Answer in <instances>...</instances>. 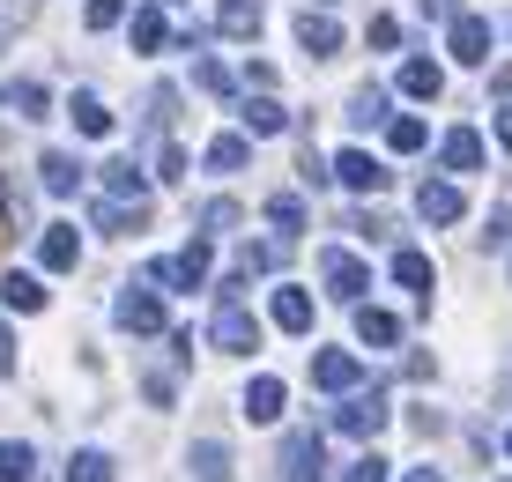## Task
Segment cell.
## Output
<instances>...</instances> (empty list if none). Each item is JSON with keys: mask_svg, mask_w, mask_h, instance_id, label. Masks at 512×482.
<instances>
[{"mask_svg": "<svg viewBox=\"0 0 512 482\" xmlns=\"http://www.w3.org/2000/svg\"><path fill=\"white\" fill-rule=\"evenodd\" d=\"M320 275H327V297H334V305H357V297L372 290V267H364L357 253H320Z\"/></svg>", "mask_w": 512, "mask_h": 482, "instance_id": "1", "label": "cell"}, {"mask_svg": "<svg viewBox=\"0 0 512 482\" xmlns=\"http://www.w3.org/2000/svg\"><path fill=\"white\" fill-rule=\"evenodd\" d=\"M104 193L112 201H141V164H104Z\"/></svg>", "mask_w": 512, "mask_h": 482, "instance_id": "33", "label": "cell"}, {"mask_svg": "<svg viewBox=\"0 0 512 482\" xmlns=\"http://www.w3.org/2000/svg\"><path fill=\"white\" fill-rule=\"evenodd\" d=\"M282 408H290V386L282 379H253L245 386V416L253 423H282Z\"/></svg>", "mask_w": 512, "mask_h": 482, "instance_id": "16", "label": "cell"}, {"mask_svg": "<svg viewBox=\"0 0 512 482\" xmlns=\"http://www.w3.org/2000/svg\"><path fill=\"white\" fill-rule=\"evenodd\" d=\"M401 482H446V475H438V468H409V475H401Z\"/></svg>", "mask_w": 512, "mask_h": 482, "instance_id": "48", "label": "cell"}, {"mask_svg": "<svg viewBox=\"0 0 512 482\" xmlns=\"http://www.w3.org/2000/svg\"><path fill=\"white\" fill-rule=\"evenodd\" d=\"M357 334H364L372 349H394V342H401V319L379 312V305H364V312H357Z\"/></svg>", "mask_w": 512, "mask_h": 482, "instance_id": "24", "label": "cell"}, {"mask_svg": "<svg viewBox=\"0 0 512 482\" xmlns=\"http://www.w3.org/2000/svg\"><path fill=\"white\" fill-rule=\"evenodd\" d=\"M268 319H275L282 334H305V327H312V297H305V290H290V282H282V290L268 297Z\"/></svg>", "mask_w": 512, "mask_h": 482, "instance_id": "15", "label": "cell"}, {"mask_svg": "<svg viewBox=\"0 0 512 482\" xmlns=\"http://www.w3.org/2000/svg\"><path fill=\"white\" fill-rule=\"evenodd\" d=\"M334 431L342 438H379L386 431V394L372 386V394H349L342 408H334Z\"/></svg>", "mask_w": 512, "mask_h": 482, "instance_id": "2", "label": "cell"}, {"mask_svg": "<svg viewBox=\"0 0 512 482\" xmlns=\"http://www.w3.org/2000/svg\"><path fill=\"white\" fill-rule=\"evenodd\" d=\"M386 141H394V156H416L423 141H431V127H423V119H409V112H401V119H386Z\"/></svg>", "mask_w": 512, "mask_h": 482, "instance_id": "32", "label": "cell"}, {"mask_svg": "<svg viewBox=\"0 0 512 482\" xmlns=\"http://www.w3.org/2000/svg\"><path fill=\"white\" fill-rule=\"evenodd\" d=\"M453 60H461V67L490 60V23H483V15H453Z\"/></svg>", "mask_w": 512, "mask_h": 482, "instance_id": "12", "label": "cell"}, {"mask_svg": "<svg viewBox=\"0 0 512 482\" xmlns=\"http://www.w3.org/2000/svg\"><path fill=\"white\" fill-rule=\"evenodd\" d=\"M483 245H512V201L490 208V230H483Z\"/></svg>", "mask_w": 512, "mask_h": 482, "instance_id": "44", "label": "cell"}, {"mask_svg": "<svg viewBox=\"0 0 512 482\" xmlns=\"http://www.w3.org/2000/svg\"><path fill=\"white\" fill-rule=\"evenodd\" d=\"M149 275H156V282H164V290H201V282H208V238H193V245H186V253H171V260H156V267H149Z\"/></svg>", "mask_w": 512, "mask_h": 482, "instance_id": "3", "label": "cell"}, {"mask_svg": "<svg viewBox=\"0 0 512 482\" xmlns=\"http://www.w3.org/2000/svg\"><path fill=\"white\" fill-rule=\"evenodd\" d=\"M97 230H104V238H134V230H149V201H97Z\"/></svg>", "mask_w": 512, "mask_h": 482, "instance_id": "13", "label": "cell"}, {"mask_svg": "<svg viewBox=\"0 0 512 482\" xmlns=\"http://www.w3.org/2000/svg\"><path fill=\"white\" fill-rule=\"evenodd\" d=\"M149 127H156V134L179 127V89H171V82H164V89H149Z\"/></svg>", "mask_w": 512, "mask_h": 482, "instance_id": "34", "label": "cell"}, {"mask_svg": "<svg viewBox=\"0 0 512 482\" xmlns=\"http://www.w3.org/2000/svg\"><path fill=\"white\" fill-rule=\"evenodd\" d=\"M208 334H216L223 356H253V349H260V327L245 319V305H231V297L216 305V327H208Z\"/></svg>", "mask_w": 512, "mask_h": 482, "instance_id": "4", "label": "cell"}, {"mask_svg": "<svg viewBox=\"0 0 512 482\" xmlns=\"http://www.w3.org/2000/svg\"><path fill=\"white\" fill-rule=\"evenodd\" d=\"M438 89H446V75H438V60H401V97L431 104Z\"/></svg>", "mask_w": 512, "mask_h": 482, "instance_id": "17", "label": "cell"}, {"mask_svg": "<svg viewBox=\"0 0 512 482\" xmlns=\"http://www.w3.org/2000/svg\"><path fill=\"white\" fill-rule=\"evenodd\" d=\"M349 482H386V460H372V453L349 460Z\"/></svg>", "mask_w": 512, "mask_h": 482, "instance_id": "45", "label": "cell"}, {"mask_svg": "<svg viewBox=\"0 0 512 482\" xmlns=\"http://www.w3.org/2000/svg\"><path fill=\"white\" fill-rule=\"evenodd\" d=\"M193 89H208V97H231V67H223V60H193Z\"/></svg>", "mask_w": 512, "mask_h": 482, "instance_id": "35", "label": "cell"}, {"mask_svg": "<svg viewBox=\"0 0 512 482\" xmlns=\"http://www.w3.org/2000/svg\"><path fill=\"white\" fill-rule=\"evenodd\" d=\"M82 23H90V30H119V23H127V0H90Z\"/></svg>", "mask_w": 512, "mask_h": 482, "instance_id": "38", "label": "cell"}, {"mask_svg": "<svg viewBox=\"0 0 512 482\" xmlns=\"http://www.w3.org/2000/svg\"><path fill=\"white\" fill-rule=\"evenodd\" d=\"M245 127H253V134H282V127H290V112H282V104L268 97V89H260V97L245 104Z\"/></svg>", "mask_w": 512, "mask_h": 482, "instance_id": "29", "label": "cell"}, {"mask_svg": "<svg viewBox=\"0 0 512 482\" xmlns=\"http://www.w3.org/2000/svg\"><path fill=\"white\" fill-rule=\"evenodd\" d=\"M275 468H282V482H320V431H290Z\"/></svg>", "mask_w": 512, "mask_h": 482, "instance_id": "7", "label": "cell"}, {"mask_svg": "<svg viewBox=\"0 0 512 482\" xmlns=\"http://www.w3.org/2000/svg\"><path fill=\"white\" fill-rule=\"evenodd\" d=\"M238 216H245V208L231 201V193H216V201L201 208V230H238Z\"/></svg>", "mask_w": 512, "mask_h": 482, "instance_id": "36", "label": "cell"}, {"mask_svg": "<svg viewBox=\"0 0 512 482\" xmlns=\"http://www.w3.org/2000/svg\"><path fill=\"white\" fill-rule=\"evenodd\" d=\"M268 223L282 230V238H305V223H312L305 193H275V201H268Z\"/></svg>", "mask_w": 512, "mask_h": 482, "instance_id": "18", "label": "cell"}, {"mask_svg": "<svg viewBox=\"0 0 512 482\" xmlns=\"http://www.w3.org/2000/svg\"><path fill=\"white\" fill-rule=\"evenodd\" d=\"M15 371V334H8V319H0V379Z\"/></svg>", "mask_w": 512, "mask_h": 482, "instance_id": "46", "label": "cell"}, {"mask_svg": "<svg viewBox=\"0 0 512 482\" xmlns=\"http://www.w3.org/2000/svg\"><path fill=\"white\" fill-rule=\"evenodd\" d=\"M164 8H179V0H164Z\"/></svg>", "mask_w": 512, "mask_h": 482, "instance_id": "49", "label": "cell"}, {"mask_svg": "<svg viewBox=\"0 0 512 482\" xmlns=\"http://www.w3.org/2000/svg\"><path fill=\"white\" fill-rule=\"evenodd\" d=\"M119 327H127V334H164V297L141 290V282L119 290Z\"/></svg>", "mask_w": 512, "mask_h": 482, "instance_id": "8", "label": "cell"}, {"mask_svg": "<svg viewBox=\"0 0 512 482\" xmlns=\"http://www.w3.org/2000/svg\"><path fill=\"white\" fill-rule=\"evenodd\" d=\"M30 468H38V453L23 438H0V482H30Z\"/></svg>", "mask_w": 512, "mask_h": 482, "instance_id": "30", "label": "cell"}, {"mask_svg": "<svg viewBox=\"0 0 512 482\" xmlns=\"http://www.w3.org/2000/svg\"><path fill=\"white\" fill-rule=\"evenodd\" d=\"M364 38H372L379 52H394V45H409V30H401L394 15H372V30H364Z\"/></svg>", "mask_w": 512, "mask_h": 482, "instance_id": "40", "label": "cell"}, {"mask_svg": "<svg viewBox=\"0 0 512 482\" xmlns=\"http://www.w3.org/2000/svg\"><path fill=\"white\" fill-rule=\"evenodd\" d=\"M245 156H253L245 134H216V141H208V171H245Z\"/></svg>", "mask_w": 512, "mask_h": 482, "instance_id": "27", "label": "cell"}, {"mask_svg": "<svg viewBox=\"0 0 512 482\" xmlns=\"http://www.w3.org/2000/svg\"><path fill=\"white\" fill-rule=\"evenodd\" d=\"M0 297H8L15 312H45V282L38 275H0Z\"/></svg>", "mask_w": 512, "mask_h": 482, "instance_id": "25", "label": "cell"}, {"mask_svg": "<svg viewBox=\"0 0 512 482\" xmlns=\"http://www.w3.org/2000/svg\"><path fill=\"white\" fill-rule=\"evenodd\" d=\"M297 45L327 60V52H342V23H327V15H297Z\"/></svg>", "mask_w": 512, "mask_h": 482, "instance_id": "19", "label": "cell"}, {"mask_svg": "<svg viewBox=\"0 0 512 482\" xmlns=\"http://www.w3.org/2000/svg\"><path fill=\"white\" fill-rule=\"evenodd\" d=\"M327 171L342 178L349 193H386V164H379V156H364V149H342V156H334Z\"/></svg>", "mask_w": 512, "mask_h": 482, "instance_id": "9", "label": "cell"}, {"mask_svg": "<svg viewBox=\"0 0 512 482\" xmlns=\"http://www.w3.org/2000/svg\"><path fill=\"white\" fill-rule=\"evenodd\" d=\"M193 482H231V445H216V438L193 445Z\"/></svg>", "mask_w": 512, "mask_h": 482, "instance_id": "22", "label": "cell"}, {"mask_svg": "<svg viewBox=\"0 0 512 482\" xmlns=\"http://www.w3.org/2000/svg\"><path fill=\"white\" fill-rule=\"evenodd\" d=\"M260 15H268V0H216L223 38H260Z\"/></svg>", "mask_w": 512, "mask_h": 482, "instance_id": "14", "label": "cell"}, {"mask_svg": "<svg viewBox=\"0 0 512 482\" xmlns=\"http://www.w3.org/2000/svg\"><path fill=\"white\" fill-rule=\"evenodd\" d=\"M156 178H164V186H179V178H186V149H179V141L156 149Z\"/></svg>", "mask_w": 512, "mask_h": 482, "instance_id": "39", "label": "cell"}, {"mask_svg": "<svg viewBox=\"0 0 512 482\" xmlns=\"http://www.w3.org/2000/svg\"><path fill=\"white\" fill-rule=\"evenodd\" d=\"M30 8H38V0H0V38H15V30L30 23Z\"/></svg>", "mask_w": 512, "mask_h": 482, "instance_id": "42", "label": "cell"}, {"mask_svg": "<svg viewBox=\"0 0 512 482\" xmlns=\"http://www.w3.org/2000/svg\"><path fill=\"white\" fill-rule=\"evenodd\" d=\"M38 260L52 267V275H67V267L82 260V238H75V223H45V230H38Z\"/></svg>", "mask_w": 512, "mask_h": 482, "instance_id": "11", "label": "cell"}, {"mask_svg": "<svg viewBox=\"0 0 512 482\" xmlns=\"http://www.w3.org/2000/svg\"><path fill=\"white\" fill-rule=\"evenodd\" d=\"M0 193H8V230H30V193L15 186V178H8V186H0Z\"/></svg>", "mask_w": 512, "mask_h": 482, "instance_id": "43", "label": "cell"}, {"mask_svg": "<svg viewBox=\"0 0 512 482\" xmlns=\"http://www.w3.org/2000/svg\"><path fill=\"white\" fill-rule=\"evenodd\" d=\"M67 112H75V127L90 134V141H97V134H112V112H104L97 89H75V104H67Z\"/></svg>", "mask_w": 512, "mask_h": 482, "instance_id": "23", "label": "cell"}, {"mask_svg": "<svg viewBox=\"0 0 512 482\" xmlns=\"http://www.w3.org/2000/svg\"><path fill=\"white\" fill-rule=\"evenodd\" d=\"M164 38H171V23H164V0H156V8L134 15V52H164Z\"/></svg>", "mask_w": 512, "mask_h": 482, "instance_id": "26", "label": "cell"}, {"mask_svg": "<svg viewBox=\"0 0 512 482\" xmlns=\"http://www.w3.org/2000/svg\"><path fill=\"white\" fill-rule=\"evenodd\" d=\"M357 379H364V371H357L349 349H320V356H312V386H320V394L342 401V394H357Z\"/></svg>", "mask_w": 512, "mask_h": 482, "instance_id": "5", "label": "cell"}, {"mask_svg": "<svg viewBox=\"0 0 512 482\" xmlns=\"http://www.w3.org/2000/svg\"><path fill=\"white\" fill-rule=\"evenodd\" d=\"M0 104H8V112H23V119H45V112H52L45 82H0Z\"/></svg>", "mask_w": 512, "mask_h": 482, "instance_id": "20", "label": "cell"}, {"mask_svg": "<svg viewBox=\"0 0 512 482\" xmlns=\"http://www.w3.org/2000/svg\"><path fill=\"white\" fill-rule=\"evenodd\" d=\"M394 282H401V290H431V260H423V253H409V245H401V253H394Z\"/></svg>", "mask_w": 512, "mask_h": 482, "instance_id": "31", "label": "cell"}, {"mask_svg": "<svg viewBox=\"0 0 512 482\" xmlns=\"http://www.w3.org/2000/svg\"><path fill=\"white\" fill-rule=\"evenodd\" d=\"M320 8H327V0H320Z\"/></svg>", "mask_w": 512, "mask_h": 482, "instance_id": "51", "label": "cell"}, {"mask_svg": "<svg viewBox=\"0 0 512 482\" xmlns=\"http://www.w3.org/2000/svg\"><path fill=\"white\" fill-rule=\"evenodd\" d=\"M416 216H423V223H461V216H468V186H453V178H431V186L416 193Z\"/></svg>", "mask_w": 512, "mask_h": 482, "instance_id": "6", "label": "cell"}, {"mask_svg": "<svg viewBox=\"0 0 512 482\" xmlns=\"http://www.w3.org/2000/svg\"><path fill=\"white\" fill-rule=\"evenodd\" d=\"M498 149H512V112H498Z\"/></svg>", "mask_w": 512, "mask_h": 482, "instance_id": "47", "label": "cell"}, {"mask_svg": "<svg viewBox=\"0 0 512 482\" xmlns=\"http://www.w3.org/2000/svg\"><path fill=\"white\" fill-rule=\"evenodd\" d=\"M67 482H112V460L104 453H75L67 460Z\"/></svg>", "mask_w": 512, "mask_h": 482, "instance_id": "37", "label": "cell"}, {"mask_svg": "<svg viewBox=\"0 0 512 482\" xmlns=\"http://www.w3.org/2000/svg\"><path fill=\"white\" fill-rule=\"evenodd\" d=\"M349 127H386V89L364 82L357 97H349Z\"/></svg>", "mask_w": 512, "mask_h": 482, "instance_id": "28", "label": "cell"}, {"mask_svg": "<svg viewBox=\"0 0 512 482\" xmlns=\"http://www.w3.org/2000/svg\"><path fill=\"white\" fill-rule=\"evenodd\" d=\"M438 164H446V171H483V134H475V127H453V134H438Z\"/></svg>", "mask_w": 512, "mask_h": 482, "instance_id": "10", "label": "cell"}, {"mask_svg": "<svg viewBox=\"0 0 512 482\" xmlns=\"http://www.w3.org/2000/svg\"><path fill=\"white\" fill-rule=\"evenodd\" d=\"M505 453H512V438H505Z\"/></svg>", "mask_w": 512, "mask_h": 482, "instance_id": "50", "label": "cell"}, {"mask_svg": "<svg viewBox=\"0 0 512 482\" xmlns=\"http://www.w3.org/2000/svg\"><path fill=\"white\" fill-rule=\"evenodd\" d=\"M141 394H149L156 408H171V401H179V379H171V371H149V379H141Z\"/></svg>", "mask_w": 512, "mask_h": 482, "instance_id": "41", "label": "cell"}, {"mask_svg": "<svg viewBox=\"0 0 512 482\" xmlns=\"http://www.w3.org/2000/svg\"><path fill=\"white\" fill-rule=\"evenodd\" d=\"M38 178H45V193H82V164L67 149H52L45 164H38Z\"/></svg>", "mask_w": 512, "mask_h": 482, "instance_id": "21", "label": "cell"}]
</instances>
